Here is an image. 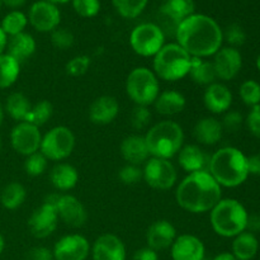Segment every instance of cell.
<instances>
[{
	"label": "cell",
	"mask_w": 260,
	"mask_h": 260,
	"mask_svg": "<svg viewBox=\"0 0 260 260\" xmlns=\"http://www.w3.org/2000/svg\"><path fill=\"white\" fill-rule=\"evenodd\" d=\"M58 220L70 228H83L88 221V211L79 198L73 194L51 196Z\"/></svg>",
	"instance_id": "cell-11"
},
{
	"label": "cell",
	"mask_w": 260,
	"mask_h": 260,
	"mask_svg": "<svg viewBox=\"0 0 260 260\" xmlns=\"http://www.w3.org/2000/svg\"><path fill=\"white\" fill-rule=\"evenodd\" d=\"M47 167L48 160L46 159V156L41 151L25 156L24 172L29 177H40L47 170Z\"/></svg>",
	"instance_id": "cell-38"
},
{
	"label": "cell",
	"mask_w": 260,
	"mask_h": 260,
	"mask_svg": "<svg viewBox=\"0 0 260 260\" xmlns=\"http://www.w3.org/2000/svg\"><path fill=\"white\" fill-rule=\"evenodd\" d=\"M93 260H126L127 251L123 241L114 234L98 236L91 245Z\"/></svg>",
	"instance_id": "cell-17"
},
{
	"label": "cell",
	"mask_w": 260,
	"mask_h": 260,
	"mask_svg": "<svg viewBox=\"0 0 260 260\" xmlns=\"http://www.w3.org/2000/svg\"><path fill=\"white\" fill-rule=\"evenodd\" d=\"M132 260H159V254L149 246H145L135 251Z\"/></svg>",
	"instance_id": "cell-48"
},
{
	"label": "cell",
	"mask_w": 260,
	"mask_h": 260,
	"mask_svg": "<svg viewBox=\"0 0 260 260\" xmlns=\"http://www.w3.org/2000/svg\"><path fill=\"white\" fill-rule=\"evenodd\" d=\"M177 230L168 220H157L149 226L146 231V244L155 251L169 249L177 239Z\"/></svg>",
	"instance_id": "cell-19"
},
{
	"label": "cell",
	"mask_w": 260,
	"mask_h": 260,
	"mask_svg": "<svg viewBox=\"0 0 260 260\" xmlns=\"http://www.w3.org/2000/svg\"><path fill=\"white\" fill-rule=\"evenodd\" d=\"M112 3L121 17L134 19L144 12L149 0H112Z\"/></svg>",
	"instance_id": "cell-36"
},
{
	"label": "cell",
	"mask_w": 260,
	"mask_h": 260,
	"mask_svg": "<svg viewBox=\"0 0 260 260\" xmlns=\"http://www.w3.org/2000/svg\"><path fill=\"white\" fill-rule=\"evenodd\" d=\"M53 114V107L51 104V102L48 101H40L36 104H32V108H30L29 114L27 116L24 122L28 123H32L35 126L41 127L43 124L47 123L51 119Z\"/></svg>",
	"instance_id": "cell-35"
},
{
	"label": "cell",
	"mask_w": 260,
	"mask_h": 260,
	"mask_svg": "<svg viewBox=\"0 0 260 260\" xmlns=\"http://www.w3.org/2000/svg\"><path fill=\"white\" fill-rule=\"evenodd\" d=\"M129 121H131V126L137 131L146 128L151 122V112H150L149 107L135 106Z\"/></svg>",
	"instance_id": "cell-44"
},
{
	"label": "cell",
	"mask_w": 260,
	"mask_h": 260,
	"mask_svg": "<svg viewBox=\"0 0 260 260\" xmlns=\"http://www.w3.org/2000/svg\"><path fill=\"white\" fill-rule=\"evenodd\" d=\"M4 116H5L4 107H3V104L0 103V126H2L3 122H4Z\"/></svg>",
	"instance_id": "cell-55"
},
{
	"label": "cell",
	"mask_w": 260,
	"mask_h": 260,
	"mask_svg": "<svg viewBox=\"0 0 260 260\" xmlns=\"http://www.w3.org/2000/svg\"><path fill=\"white\" fill-rule=\"evenodd\" d=\"M50 180L53 188L60 192L74 189L79 183V173L75 167L68 162H58L51 169Z\"/></svg>",
	"instance_id": "cell-27"
},
{
	"label": "cell",
	"mask_w": 260,
	"mask_h": 260,
	"mask_svg": "<svg viewBox=\"0 0 260 260\" xmlns=\"http://www.w3.org/2000/svg\"><path fill=\"white\" fill-rule=\"evenodd\" d=\"M150 156L170 160L184 146V131L174 121H161L147 129L145 135Z\"/></svg>",
	"instance_id": "cell-5"
},
{
	"label": "cell",
	"mask_w": 260,
	"mask_h": 260,
	"mask_svg": "<svg viewBox=\"0 0 260 260\" xmlns=\"http://www.w3.org/2000/svg\"><path fill=\"white\" fill-rule=\"evenodd\" d=\"M187 99L178 90L160 91L159 96L154 102L155 111L165 117H172L184 111Z\"/></svg>",
	"instance_id": "cell-26"
},
{
	"label": "cell",
	"mask_w": 260,
	"mask_h": 260,
	"mask_svg": "<svg viewBox=\"0 0 260 260\" xmlns=\"http://www.w3.org/2000/svg\"><path fill=\"white\" fill-rule=\"evenodd\" d=\"M244 123V117L238 111H228L223 113V118L221 121L223 131L238 132Z\"/></svg>",
	"instance_id": "cell-45"
},
{
	"label": "cell",
	"mask_w": 260,
	"mask_h": 260,
	"mask_svg": "<svg viewBox=\"0 0 260 260\" xmlns=\"http://www.w3.org/2000/svg\"><path fill=\"white\" fill-rule=\"evenodd\" d=\"M194 0H165L160 8V14L178 27L180 22L194 14Z\"/></svg>",
	"instance_id": "cell-28"
},
{
	"label": "cell",
	"mask_w": 260,
	"mask_h": 260,
	"mask_svg": "<svg viewBox=\"0 0 260 260\" xmlns=\"http://www.w3.org/2000/svg\"><path fill=\"white\" fill-rule=\"evenodd\" d=\"M58 226V215L51 198L36 208L28 218V229L36 239H46L52 235Z\"/></svg>",
	"instance_id": "cell-13"
},
{
	"label": "cell",
	"mask_w": 260,
	"mask_h": 260,
	"mask_svg": "<svg viewBox=\"0 0 260 260\" xmlns=\"http://www.w3.org/2000/svg\"><path fill=\"white\" fill-rule=\"evenodd\" d=\"M142 169L139 165L126 164L118 172V179L124 185H135L142 180Z\"/></svg>",
	"instance_id": "cell-43"
},
{
	"label": "cell",
	"mask_w": 260,
	"mask_h": 260,
	"mask_svg": "<svg viewBox=\"0 0 260 260\" xmlns=\"http://www.w3.org/2000/svg\"><path fill=\"white\" fill-rule=\"evenodd\" d=\"M27 260H55L51 249L46 246H35L27 253Z\"/></svg>",
	"instance_id": "cell-47"
},
{
	"label": "cell",
	"mask_w": 260,
	"mask_h": 260,
	"mask_svg": "<svg viewBox=\"0 0 260 260\" xmlns=\"http://www.w3.org/2000/svg\"><path fill=\"white\" fill-rule=\"evenodd\" d=\"M175 38L192 57L207 58L222 47L223 30L213 18L194 13L178 24Z\"/></svg>",
	"instance_id": "cell-1"
},
{
	"label": "cell",
	"mask_w": 260,
	"mask_h": 260,
	"mask_svg": "<svg viewBox=\"0 0 260 260\" xmlns=\"http://www.w3.org/2000/svg\"><path fill=\"white\" fill-rule=\"evenodd\" d=\"M90 68V57L86 55L74 56L68 63H66V73L68 75L78 78V76L84 75Z\"/></svg>",
	"instance_id": "cell-41"
},
{
	"label": "cell",
	"mask_w": 260,
	"mask_h": 260,
	"mask_svg": "<svg viewBox=\"0 0 260 260\" xmlns=\"http://www.w3.org/2000/svg\"><path fill=\"white\" fill-rule=\"evenodd\" d=\"M28 22L37 32L51 33L60 25L61 12L57 5L46 0H38L29 8Z\"/></svg>",
	"instance_id": "cell-14"
},
{
	"label": "cell",
	"mask_w": 260,
	"mask_h": 260,
	"mask_svg": "<svg viewBox=\"0 0 260 260\" xmlns=\"http://www.w3.org/2000/svg\"><path fill=\"white\" fill-rule=\"evenodd\" d=\"M142 179L152 189L169 190L177 184L178 172L168 159L150 156L142 169Z\"/></svg>",
	"instance_id": "cell-10"
},
{
	"label": "cell",
	"mask_w": 260,
	"mask_h": 260,
	"mask_svg": "<svg viewBox=\"0 0 260 260\" xmlns=\"http://www.w3.org/2000/svg\"><path fill=\"white\" fill-rule=\"evenodd\" d=\"M27 198V189L18 182L8 183L0 193V203L9 211L18 210Z\"/></svg>",
	"instance_id": "cell-32"
},
{
	"label": "cell",
	"mask_w": 260,
	"mask_h": 260,
	"mask_svg": "<svg viewBox=\"0 0 260 260\" xmlns=\"http://www.w3.org/2000/svg\"><path fill=\"white\" fill-rule=\"evenodd\" d=\"M170 255L173 260H203L206 255L205 244L196 235L183 234L177 236L170 246Z\"/></svg>",
	"instance_id": "cell-18"
},
{
	"label": "cell",
	"mask_w": 260,
	"mask_h": 260,
	"mask_svg": "<svg viewBox=\"0 0 260 260\" xmlns=\"http://www.w3.org/2000/svg\"><path fill=\"white\" fill-rule=\"evenodd\" d=\"M30 108H32V103L28 99V96L23 93H19V91L9 94L4 104L5 113L10 118L17 121L18 123L25 121L27 116L29 114Z\"/></svg>",
	"instance_id": "cell-31"
},
{
	"label": "cell",
	"mask_w": 260,
	"mask_h": 260,
	"mask_svg": "<svg viewBox=\"0 0 260 260\" xmlns=\"http://www.w3.org/2000/svg\"><path fill=\"white\" fill-rule=\"evenodd\" d=\"M192 56L178 43H168L154 56L152 71L157 79L165 81H178L188 76Z\"/></svg>",
	"instance_id": "cell-6"
},
{
	"label": "cell",
	"mask_w": 260,
	"mask_h": 260,
	"mask_svg": "<svg viewBox=\"0 0 260 260\" xmlns=\"http://www.w3.org/2000/svg\"><path fill=\"white\" fill-rule=\"evenodd\" d=\"M91 245L85 236L80 234H69L56 241L52 249L55 260H86Z\"/></svg>",
	"instance_id": "cell-15"
},
{
	"label": "cell",
	"mask_w": 260,
	"mask_h": 260,
	"mask_svg": "<svg viewBox=\"0 0 260 260\" xmlns=\"http://www.w3.org/2000/svg\"><path fill=\"white\" fill-rule=\"evenodd\" d=\"M246 127L254 137L260 140V106L253 107L246 116Z\"/></svg>",
	"instance_id": "cell-46"
},
{
	"label": "cell",
	"mask_w": 260,
	"mask_h": 260,
	"mask_svg": "<svg viewBox=\"0 0 260 260\" xmlns=\"http://www.w3.org/2000/svg\"><path fill=\"white\" fill-rule=\"evenodd\" d=\"M4 249H5V239H4V236H3V234L0 233V255L3 254Z\"/></svg>",
	"instance_id": "cell-54"
},
{
	"label": "cell",
	"mask_w": 260,
	"mask_h": 260,
	"mask_svg": "<svg viewBox=\"0 0 260 260\" xmlns=\"http://www.w3.org/2000/svg\"><path fill=\"white\" fill-rule=\"evenodd\" d=\"M0 7H2V2H0Z\"/></svg>",
	"instance_id": "cell-59"
},
{
	"label": "cell",
	"mask_w": 260,
	"mask_h": 260,
	"mask_svg": "<svg viewBox=\"0 0 260 260\" xmlns=\"http://www.w3.org/2000/svg\"><path fill=\"white\" fill-rule=\"evenodd\" d=\"M221 200L222 188L207 170L188 174L175 190L178 206L190 213L210 212Z\"/></svg>",
	"instance_id": "cell-2"
},
{
	"label": "cell",
	"mask_w": 260,
	"mask_h": 260,
	"mask_svg": "<svg viewBox=\"0 0 260 260\" xmlns=\"http://www.w3.org/2000/svg\"><path fill=\"white\" fill-rule=\"evenodd\" d=\"M248 172L249 175L260 177V154L248 156Z\"/></svg>",
	"instance_id": "cell-49"
},
{
	"label": "cell",
	"mask_w": 260,
	"mask_h": 260,
	"mask_svg": "<svg viewBox=\"0 0 260 260\" xmlns=\"http://www.w3.org/2000/svg\"><path fill=\"white\" fill-rule=\"evenodd\" d=\"M234 96L230 89L222 83H213L206 86L203 94L205 107L213 114H223L230 111Z\"/></svg>",
	"instance_id": "cell-20"
},
{
	"label": "cell",
	"mask_w": 260,
	"mask_h": 260,
	"mask_svg": "<svg viewBox=\"0 0 260 260\" xmlns=\"http://www.w3.org/2000/svg\"><path fill=\"white\" fill-rule=\"evenodd\" d=\"M178 164L185 173L208 172L210 157L197 145H185L178 152Z\"/></svg>",
	"instance_id": "cell-22"
},
{
	"label": "cell",
	"mask_w": 260,
	"mask_h": 260,
	"mask_svg": "<svg viewBox=\"0 0 260 260\" xmlns=\"http://www.w3.org/2000/svg\"><path fill=\"white\" fill-rule=\"evenodd\" d=\"M126 93L135 106H151L160 94L159 79L149 68H135L127 76Z\"/></svg>",
	"instance_id": "cell-7"
},
{
	"label": "cell",
	"mask_w": 260,
	"mask_h": 260,
	"mask_svg": "<svg viewBox=\"0 0 260 260\" xmlns=\"http://www.w3.org/2000/svg\"><path fill=\"white\" fill-rule=\"evenodd\" d=\"M7 43H8V36L5 35L4 30L0 27V55L5 52L7 50Z\"/></svg>",
	"instance_id": "cell-52"
},
{
	"label": "cell",
	"mask_w": 260,
	"mask_h": 260,
	"mask_svg": "<svg viewBox=\"0 0 260 260\" xmlns=\"http://www.w3.org/2000/svg\"><path fill=\"white\" fill-rule=\"evenodd\" d=\"M212 260H238V259H236L235 256H234L231 253H228V251H225V253L217 254V255H216Z\"/></svg>",
	"instance_id": "cell-53"
},
{
	"label": "cell",
	"mask_w": 260,
	"mask_h": 260,
	"mask_svg": "<svg viewBox=\"0 0 260 260\" xmlns=\"http://www.w3.org/2000/svg\"><path fill=\"white\" fill-rule=\"evenodd\" d=\"M119 151L127 164L139 165V167L145 164L150 157L145 137L141 135H129L123 139L119 146Z\"/></svg>",
	"instance_id": "cell-23"
},
{
	"label": "cell",
	"mask_w": 260,
	"mask_h": 260,
	"mask_svg": "<svg viewBox=\"0 0 260 260\" xmlns=\"http://www.w3.org/2000/svg\"><path fill=\"white\" fill-rule=\"evenodd\" d=\"M0 2H2V4L7 5L8 8H12V9H18V8L23 7L27 0H0Z\"/></svg>",
	"instance_id": "cell-51"
},
{
	"label": "cell",
	"mask_w": 260,
	"mask_h": 260,
	"mask_svg": "<svg viewBox=\"0 0 260 260\" xmlns=\"http://www.w3.org/2000/svg\"><path fill=\"white\" fill-rule=\"evenodd\" d=\"M75 144V135L69 127L56 126L42 136L40 151L47 160L62 161L73 154Z\"/></svg>",
	"instance_id": "cell-8"
},
{
	"label": "cell",
	"mask_w": 260,
	"mask_h": 260,
	"mask_svg": "<svg viewBox=\"0 0 260 260\" xmlns=\"http://www.w3.org/2000/svg\"><path fill=\"white\" fill-rule=\"evenodd\" d=\"M208 173L221 188L240 187L249 178L248 156L236 147H221L210 157Z\"/></svg>",
	"instance_id": "cell-3"
},
{
	"label": "cell",
	"mask_w": 260,
	"mask_h": 260,
	"mask_svg": "<svg viewBox=\"0 0 260 260\" xmlns=\"http://www.w3.org/2000/svg\"><path fill=\"white\" fill-rule=\"evenodd\" d=\"M223 128L221 121L215 117H205L197 121L193 128V136L201 145L212 146L218 144L223 136Z\"/></svg>",
	"instance_id": "cell-24"
},
{
	"label": "cell",
	"mask_w": 260,
	"mask_h": 260,
	"mask_svg": "<svg viewBox=\"0 0 260 260\" xmlns=\"http://www.w3.org/2000/svg\"><path fill=\"white\" fill-rule=\"evenodd\" d=\"M73 8L78 15L83 18H93L101 10L99 0H73Z\"/></svg>",
	"instance_id": "cell-42"
},
{
	"label": "cell",
	"mask_w": 260,
	"mask_h": 260,
	"mask_svg": "<svg viewBox=\"0 0 260 260\" xmlns=\"http://www.w3.org/2000/svg\"><path fill=\"white\" fill-rule=\"evenodd\" d=\"M37 50V43L32 35L22 32L19 35L8 37L7 50L5 52L14 57L18 62H24L25 60L32 57Z\"/></svg>",
	"instance_id": "cell-25"
},
{
	"label": "cell",
	"mask_w": 260,
	"mask_h": 260,
	"mask_svg": "<svg viewBox=\"0 0 260 260\" xmlns=\"http://www.w3.org/2000/svg\"><path fill=\"white\" fill-rule=\"evenodd\" d=\"M27 24L28 17L24 13L20 12V10H12L3 18L0 27L8 37H12V36L24 32Z\"/></svg>",
	"instance_id": "cell-34"
},
{
	"label": "cell",
	"mask_w": 260,
	"mask_h": 260,
	"mask_svg": "<svg viewBox=\"0 0 260 260\" xmlns=\"http://www.w3.org/2000/svg\"><path fill=\"white\" fill-rule=\"evenodd\" d=\"M119 114V103L114 96L102 95L98 96L90 104L88 111L89 119L91 123L98 126H106L112 123Z\"/></svg>",
	"instance_id": "cell-21"
},
{
	"label": "cell",
	"mask_w": 260,
	"mask_h": 260,
	"mask_svg": "<svg viewBox=\"0 0 260 260\" xmlns=\"http://www.w3.org/2000/svg\"><path fill=\"white\" fill-rule=\"evenodd\" d=\"M74 35L68 28H56L51 32V43L57 50H68L74 45Z\"/></svg>",
	"instance_id": "cell-40"
},
{
	"label": "cell",
	"mask_w": 260,
	"mask_h": 260,
	"mask_svg": "<svg viewBox=\"0 0 260 260\" xmlns=\"http://www.w3.org/2000/svg\"><path fill=\"white\" fill-rule=\"evenodd\" d=\"M213 68L217 79L223 81H230L235 79L243 68V56L238 48L221 47L213 55Z\"/></svg>",
	"instance_id": "cell-16"
},
{
	"label": "cell",
	"mask_w": 260,
	"mask_h": 260,
	"mask_svg": "<svg viewBox=\"0 0 260 260\" xmlns=\"http://www.w3.org/2000/svg\"><path fill=\"white\" fill-rule=\"evenodd\" d=\"M259 251V241L255 234L244 231L235 236L231 245V254L238 260H251Z\"/></svg>",
	"instance_id": "cell-29"
},
{
	"label": "cell",
	"mask_w": 260,
	"mask_h": 260,
	"mask_svg": "<svg viewBox=\"0 0 260 260\" xmlns=\"http://www.w3.org/2000/svg\"><path fill=\"white\" fill-rule=\"evenodd\" d=\"M239 95L243 103L250 108L260 106V84L253 79L245 80L239 88Z\"/></svg>",
	"instance_id": "cell-37"
},
{
	"label": "cell",
	"mask_w": 260,
	"mask_h": 260,
	"mask_svg": "<svg viewBox=\"0 0 260 260\" xmlns=\"http://www.w3.org/2000/svg\"><path fill=\"white\" fill-rule=\"evenodd\" d=\"M188 76L192 79L193 83L205 86L211 85V84L216 83V80H217L212 61L200 57H192Z\"/></svg>",
	"instance_id": "cell-30"
},
{
	"label": "cell",
	"mask_w": 260,
	"mask_h": 260,
	"mask_svg": "<svg viewBox=\"0 0 260 260\" xmlns=\"http://www.w3.org/2000/svg\"><path fill=\"white\" fill-rule=\"evenodd\" d=\"M249 213L241 202L234 198H222L210 211L212 230L221 238H235L246 231Z\"/></svg>",
	"instance_id": "cell-4"
},
{
	"label": "cell",
	"mask_w": 260,
	"mask_h": 260,
	"mask_svg": "<svg viewBox=\"0 0 260 260\" xmlns=\"http://www.w3.org/2000/svg\"><path fill=\"white\" fill-rule=\"evenodd\" d=\"M246 230L250 233H260V215H249Z\"/></svg>",
	"instance_id": "cell-50"
},
{
	"label": "cell",
	"mask_w": 260,
	"mask_h": 260,
	"mask_svg": "<svg viewBox=\"0 0 260 260\" xmlns=\"http://www.w3.org/2000/svg\"><path fill=\"white\" fill-rule=\"evenodd\" d=\"M46 2L52 3V4L57 5V4H66V3H69L70 0H46Z\"/></svg>",
	"instance_id": "cell-56"
},
{
	"label": "cell",
	"mask_w": 260,
	"mask_h": 260,
	"mask_svg": "<svg viewBox=\"0 0 260 260\" xmlns=\"http://www.w3.org/2000/svg\"><path fill=\"white\" fill-rule=\"evenodd\" d=\"M165 45V33L155 23L136 25L129 35V46L136 55L154 57Z\"/></svg>",
	"instance_id": "cell-9"
},
{
	"label": "cell",
	"mask_w": 260,
	"mask_h": 260,
	"mask_svg": "<svg viewBox=\"0 0 260 260\" xmlns=\"http://www.w3.org/2000/svg\"><path fill=\"white\" fill-rule=\"evenodd\" d=\"M223 41H226L230 47L238 48L246 42V33L240 24L233 23L223 30Z\"/></svg>",
	"instance_id": "cell-39"
},
{
	"label": "cell",
	"mask_w": 260,
	"mask_h": 260,
	"mask_svg": "<svg viewBox=\"0 0 260 260\" xmlns=\"http://www.w3.org/2000/svg\"><path fill=\"white\" fill-rule=\"evenodd\" d=\"M255 65H256V69L260 71V55L256 57V61H255Z\"/></svg>",
	"instance_id": "cell-57"
},
{
	"label": "cell",
	"mask_w": 260,
	"mask_h": 260,
	"mask_svg": "<svg viewBox=\"0 0 260 260\" xmlns=\"http://www.w3.org/2000/svg\"><path fill=\"white\" fill-rule=\"evenodd\" d=\"M20 75V62L7 52L0 55V90L17 83Z\"/></svg>",
	"instance_id": "cell-33"
},
{
	"label": "cell",
	"mask_w": 260,
	"mask_h": 260,
	"mask_svg": "<svg viewBox=\"0 0 260 260\" xmlns=\"http://www.w3.org/2000/svg\"><path fill=\"white\" fill-rule=\"evenodd\" d=\"M0 147H2V139H0Z\"/></svg>",
	"instance_id": "cell-58"
},
{
	"label": "cell",
	"mask_w": 260,
	"mask_h": 260,
	"mask_svg": "<svg viewBox=\"0 0 260 260\" xmlns=\"http://www.w3.org/2000/svg\"><path fill=\"white\" fill-rule=\"evenodd\" d=\"M42 134L40 127L28 122H19L10 132V145L17 154L28 156L40 151Z\"/></svg>",
	"instance_id": "cell-12"
}]
</instances>
